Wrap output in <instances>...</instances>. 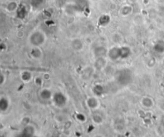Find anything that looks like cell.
<instances>
[{
  "mask_svg": "<svg viewBox=\"0 0 164 137\" xmlns=\"http://www.w3.org/2000/svg\"><path fill=\"white\" fill-rule=\"evenodd\" d=\"M29 42L33 46H38L43 45L46 42V35L42 31H34L29 37Z\"/></svg>",
  "mask_w": 164,
  "mask_h": 137,
  "instance_id": "1",
  "label": "cell"
},
{
  "mask_svg": "<svg viewBox=\"0 0 164 137\" xmlns=\"http://www.w3.org/2000/svg\"><path fill=\"white\" fill-rule=\"evenodd\" d=\"M131 79V74L130 71L128 70H123L119 73L118 75V81L121 84H127Z\"/></svg>",
  "mask_w": 164,
  "mask_h": 137,
  "instance_id": "2",
  "label": "cell"
},
{
  "mask_svg": "<svg viewBox=\"0 0 164 137\" xmlns=\"http://www.w3.org/2000/svg\"><path fill=\"white\" fill-rule=\"evenodd\" d=\"M53 100L55 104L58 107H62V106L65 105L66 102H67V98H66L65 95L62 93H56L54 94Z\"/></svg>",
  "mask_w": 164,
  "mask_h": 137,
  "instance_id": "3",
  "label": "cell"
},
{
  "mask_svg": "<svg viewBox=\"0 0 164 137\" xmlns=\"http://www.w3.org/2000/svg\"><path fill=\"white\" fill-rule=\"evenodd\" d=\"M107 57L111 61H116L120 59V47L119 46H114L111 48L107 52Z\"/></svg>",
  "mask_w": 164,
  "mask_h": 137,
  "instance_id": "4",
  "label": "cell"
},
{
  "mask_svg": "<svg viewBox=\"0 0 164 137\" xmlns=\"http://www.w3.org/2000/svg\"><path fill=\"white\" fill-rule=\"evenodd\" d=\"M71 47L74 51H82L84 48V44L81 39L74 38L71 42Z\"/></svg>",
  "mask_w": 164,
  "mask_h": 137,
  "instance_id": "5",
  "label": "cell"
},
{
  "mask_svg": "<svg viewBox=\"0 0 164 137\" xmlns=\"http://www.w3.org/2000/svg\"><path fill=\"white\" fill-rule=\"evenodd\" d=\"M108 50L104 47V46H96L93 50V53L95 57L96 58H100V57H105L107 56Z\"/></svg>",
  "mask_w": 164,
  "mask_h": 137,
  "instance_id": "6",
  "label": "cell"
},
{
  "mask_svg": "<svg viewBox=\"0 0 164 137\" xmlns=\"http://www.w3.org/2000/svg\"><path fill=\"white\" fill-rule=\"evenodd\" d=\"M107 65V60L105 57H100V58H96V62L94 64V67L96 69L101 70L106 67Z\"/></svg>",
  "mask_w": 164,
  "mask_h": 137,
  "instance_id": "7",
  "label": "cell"
},
{
  "mask_svg": "<svg viewBox=\"0 0 164 137\" xmlns=\"http://www.w3.org/2000/svg\"><path fill=\"white\" fill-rule=\"evenodd\" d=\"M131 49L129 46H120V59H127L131 55Z\"/></svg>",
  "mask_w": 164,
  "mask_h": 137,
  "instance_id": "8",
  "label": "cell"
},
{
  "mask_svg": "<svg viewBox=\"0 0 164 137\" xmlns=\"http://www.w3.org/2000/svg\"><path fill=\"white\" fill-rule=\"evenodd\" d=\"M30 54L34 59H40L42 56V50H41L40 48L38 47V46H34V47L32 48V49L30 50Z\"/></svg>",
  "mask_w": 164,
  "mask_h": 137,
  "instance_id": "9",
  "label": "cell"
},
{
  "mask_svg": "<svg viewBox=\"0 0 164 137\" xmlns=\"http://www.w3.org/2000/svg\"><path fill=\"white\" fill-rule=\"evenodd\" d=\"M154 50L158 53H164V41L159 40L154 45Z\"/></svg>",
  "mask_w": 164,
  "mask_h": 137,
  "instance_id": "10",
  "label": "cell"
},
{
  "mask_svg": "<svg viewBox=\"0 0 164 137\" xmlns=\"http://www.w3.org/2000/svg\"><path fill=\"white\" fill-rule=\"evenodd\" d=\"M131 12H132V7L130 5L123 6L119 11L120 14H121L122 16H123V17H126V16L129 15Z\"/></svg>",
  "mask_w": 164,
  "mask_h": 137,
  "instance_id": "11",
  "label": "cell"
},
{
  "mask_svg": "<svg viewBox=\"0 0 164 137\" xmlns=\"http://www.w3.org/2000/svg\"><path fill=\"white\" fill-rule=\"evenodd\" d=\"M39 95H40L41 98L43 99V100H50L51 97H53L51 90L47 89H43L41 90Z\"/></svg>",
  "mask_w": 164,
  "mask_h": 137,
  "instance_id": "12",
  "label": "cell"
},
{
  "mask_svg": "<svg viewBox=\"0 0 164 137\" xmlns=\"http://www.w3.org/2000/svg\"><path fill=\"white\" fill-rule=\"evenodd\" d=\"M111 22V17L107 14H103L99 18V24L102 27H106L109 24V23Z\"/></svg>",
  "mask_w": 164,
  "mask_h": 137,
  "instance_id": "13",
  "label": "cell"
},
{
  "mask_svg": "<svg viewBox=\"0 0 164 137\" xmlns=\"http://www.w3.org/2000/svg\"><path fill=\"white\" fill-rule=\"evenodd\" d=\"M21 79L24 82H30L32 79L31 73L29 72V71H24V72H23L21 74Z\"/></svg>",
  "mask_w": 164,
  "mask_h": 137,
  "instance_id": "14",
  "label": "cell"
},
{
  "mask_svg": "<svg viewBox=\"0 0 164 137\" xmlns=\"http://www.w3.org/2000/svg\"><path fill=\"white\" fill-rule=\"evenodd\" d=\"M6 9H7V11H9V12L15 11L16 10L19 9V5L15 1H11V2H10L9 3L7 4Z\"/></svg>",
  "mask_w": 164,
  "mask_h": 137,
  "instance_id": "15",
  "label": "cell"
},
{
  "mask_svg": "<svg viewBox=\"0 0 164 137\" xmlns=\"http://www.w3.org/2000/svg\"><path fill=\"white\" fill-rule=\"evenodd\" d=\"M112 41L115 42V44H121L123 41V36L118 33H115L112 35Z\"/></svg>",
  "mask_w": 164,
  "mask_h": 137,
  "instance_id": "16",
  "label": "cell"
},
{
  "mask_svg": "<svg viewBox=\"0 0 164 137\" xmlns=\"http://www.w3.org/2000/svg\"><path fill=\"white\" fill-rule=\"evenodd\" d=\"M8 105H9V103H8V100L5 97H1V100H0V109L2 111H6L8 109Z\"/></svg>",
  "mask_w": 164,
  "mask_h": 137,
  "instance_id": "17",
  "label": "cell"
},
{
  "mask_svg": "<svg viewBox=\"0 0 164 137\" xmlns=\"http://www.w3.org/2000/svg\"><path fill=\"white\" fill-rule=\"evenodd\" d=\"M103 87L101 84H98L96 85H95V87L93 88V92L94 93L96 94V96H101L103 93Z\"/></svg>",
  "mask_w": 164,
  "mask_h": 137,
  "instance_id": "18",
  "label": "cell"
},
{
  "mask_svg": "<svg viewBox=\"0 0 164 137\" xmlns=\"http://www.w3.org/2000/svg\"><path fill=\"white\" fill-rule=\"evenodd\" d=\"M87 105L90 108V109H96L98 106V100L94 97H90L87 100Z\"/></svg>",
  "mask_w": 164,
  "mask_h": 137,
  "instance_id": "19",
  "label": "cell"
},
{
  "mask_svg": "<svg viewBox=\"0 0 164 137\" xmlns=\"http://www.w3.org/2000/svg\"><path fill=\"white\" fill-rule=\"evenodd\" d=\"M142 104L144 107L146 108H150L153 105V100L150 98V97H144L142 100Z\"/></svg>",
  "mask_w": 164,
  "mask_h": 137,
  "instance_id": "20",
  "label": "cell"
},
{
  "mask_svg": "<svg viewBox=\"0 0 164 137\" xmlns=\"http://www.w3.org/2000/svg\"><path fill=\"white\" fill-rule=\"evenodd\" d=\"M155 63H156V60L153 57H150L146 60V66L148 68H153L155 65Z\"/></svg>",
  "mask_w": 164,
  "mask_h": 137,
  "instance_id": "21",
  "label": "cell"
},
{
  "mask_svg": "<svg viewBox=\"0 0 164 137\" xmlns=\"http://www.w3.org/2000/svg\"><path fill=\"white\" fill-rule=\"evenodd\" d=\"M35 83L37 86H41L42 84V78L41 77H36L35 78Z\"/></svg>",
  "mask_w": 164,
  "mask_h": 137,
  "instance_id": "22",
  "label": "cell"
},
{
  "mask_svg": "<svg viewBox=\"0 0 164 137\" xmlns=\"http://www.w3.org/2000/svg\"><path fill=\"white\" fill-rule=\"evenodd\" d=\"M6 81H7V77L3 74H1V75H0V84L3 85Z\"/></svg>",
  "mask_w": 164,
  "mask_h": 137,
  "instance_id": "23",
  "label": "cell"
},
{
  "mask_svg": "<svg viewBox=\"0 0 164 137\" xmlns=\"http://www.w3.org/2000/svg\"><path fill=\"white\" fill-rule=\"evenodd\" d=\"M102 119L101 118V116H94V121L96 122V123L100 124L101 122H102Z\"/></svg>",
  "mask_w": 164,
  "mask_h": 137,
  "instance_id": "24",
  "label": "cell"
},
{
  "mask_svg": "<svg viewBox=\"0 0 164 137\" xmlns=\"http://www.w3.org/2000/svg\"><path fill=\"white\" fill-rule=\"evenodd\" d=\"M43 78H44L45 80L50 79V74H44V77H43Z\"/></svg>",
  "mask_w": 164,
  "mask_h": 137,
  "instance_id": "25",
  "label": "cell"
},
{
  "mask_svg": "<svg viewBox=\"0 0 164 137\" xmlns=\"http://www.w3.org/2000/svg\"><path fill=\"white\" fill-rule=\"evenodd\" d=\"M138 1H139V0H129V2L131 3H135Z\"/></svg>",
  "mask_w": 164,
  "mask_h": 137,
  "instance_id": "26",
  "label": "cell"
}]
</instances>
